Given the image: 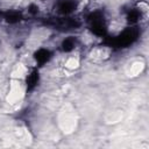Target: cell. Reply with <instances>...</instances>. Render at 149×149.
<instances>
[{
	"instance_id": "cell-3",
	"label": "cell",
	"mask_w": 149,
	"mask_h": 149,
	"mask_svg": "<svg viewBox=\"0 0 149 149\" xmlns=\"http://www.w3.org/2000/svg\"><path fill=\"white\" fill-rule=\"evenodd\" d=\"M144 69V63L141 62V61H135V62H132L129 64V66L127 68V74L129 77H137L139 74L142 73Z\"/></svg>"
},
{
	"instance_id": "cell-2",
	"label": "cell",
	"mask_w": 149,
	"mask_h": 149,
	"mask_svg": "<svg viewBox=\"0 0 149 149\" xmlns=\"http://www.w3.org/2000/svg\"><path fill=\"white\" fill-rule=\"evenodd\" d=\"M111 54V49L107 47H97L94 49H92L91 51V57L94 61H104Z\"/></svg>"
},
{
	"instance_id": "cell-1",
	"label": "cell",
	"mask_w": 149,
	"mask_h": 149,
	"mask_svg": "<svg viewBox=\"0 0 149 149\" xmlns=\"http://www.w3.org/2000/svg\"><path fill=\"white\" fill-rule=\"evenodd\" d=\"M24 93V88L22 86V84L20 83L19 79H16L15 81H13L10 84V88H9V92H8V97H7V100L9 102H16L17 100H20L22 98Z\"/></svg>"
},
{
	"instance_id": "cell-4",
	"label": "cell",
	"mask_w": 149,
	"mask_h": 149,
	"mask_svg": "<svg viewBox=\"0 0 149 149\" xmlns=\"http://www.w3.org/2000/svg\"><path fill=\"white\" fill-rule=\"evenodd\" d=\"M78 65H79V62H78V59L74 58V57H69V58L66 59L65 64H64V66H65L66 69H70V70H74Z\"/></svg>"
}]
</instances>
